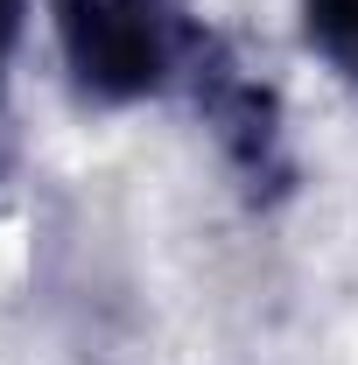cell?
Instances as JSON below:
<instances>
[{"label": "cell", "mask_w": 358, "mask_h": 365, "mask_svg": "<svg viewBox=\"0 0 358 365\" xmlns=\"http://www.w3.org/2000/svg\"><path fill=\"white\" fill-rule=\"evenodd\" d=\"M49 7L63 71L91 106H140L183 78V49L197 36L183 0H49Z\"/></svg>", "instance_id": "obj_1"}, {"label": "cell", "mask_w": 358, "mask_h": 365, "mask_svg": "<svg viewBox=\"0 0 358 365\" xmlns=\"http://www.w3.org/2000/svg\"><path fill=\"white\" fill-rule=\"evenodd\" d=\"M183 91L197 106V120L211 127L232 182L246 190V204H281L295 190V155H288V120H281V91L225 43L218 29H197L190 49H183Z\"/></svg>", "instance_id": "obj_2"}, {"label": "cell", "mask_w": 358, "mask_h": 365, "mask_svg": "<svg viewBox=\"0 0 358 365\" xmlns=\"http://www.w3.org/2000/svg\"><path fill=\"white\" fill-rule=\"evenodd\" d=\"M21 14H29V0H0V85H7V56L21 43Z\"/></svg>", "instance_id": "obj_4"}, {"label": "cell", "mask_w": 358, "mask_h": 365, "mask_svg": "<svg viewBox=\"0 0 358 365\" xmlns=\"http://www.w3.org/2000/svg\"><path fill=\"white\" fill-rule=\"evenodd\" d=\"M302 36L344 85H358V0H302Z\"/></svg>", "instance_id": "obj_3"}]
</instances>
